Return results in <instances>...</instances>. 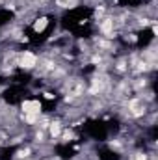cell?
<instances>
[{"mask_svg": "<svg viewBox=\"0 0 158 160\" xmlns=\"http://www.w3.org/2000/svg\"><path fill=\"white\" fill-rule=\"evenodd\" d=\"M21 108H22V114H34V116H41L43 104H41V101H37V99H26V101H22Z\"/></svg>", "mask_w": 158, "mask_h": 160, "instance_id": "obj_1", "label": "cell"}, {"mask_svg": "<svg viewBox=\"0 0 158 160\" xmlns=\"http://www.w3.org/2000/svg\"><path fill=\"white\" fill-rule=\"evenodd\" d=\"M19 65L22 67V69H34L36 65H37V54H34V52H30V50H24L22 54H21V58H19Z\"/></svg>", "mask_w": 158, "mask_h": 160, "instance_id": "obj_2", "label": "cell"}, {"mask_svg": "<svg viewBox=\"0 0 158 160\" xmlns=\"http://www.w3.org/2000/svg\"><path fill=\"white\" fill-rule=\"evenodd\" d=\"M99 30L104 38H114V19H110V17L102 19L99 24Z\"/></svg>", "mask_w": 158, "mask_h": 160, "instance_id": "obj_3", "label": "cell"}, {"mask_svg": "<svg viewBox=\"0 0 158 160\" xmlns=\"http://www.w3.org/2000/svg\"><path fill=\"white\" fill-rule=\"evenodd\" d=\"M48 26V19L47 17H39V19H36L34 21V32L36 34H41V32H45V28Z\"/></svg>", "mask_w": 158, "mask_h": 160, "instance_id": "obj_4", "label": "cell"}, {"mask_svg": "<svg viewBox=\"0 0 158 160\" xmlns=\"http://www.w3.org/2000/svg\"><path fill=\"white\" fill-rule=\"evenodd\" d=\"M48 132H50L52 138H60V134H62V123H58V121L48 123Z\"/></svg>", "mask_w": 158, "mask_h": 160, "instance_id": "obj_5", "label": "cell"}, {"mask_svg": "<svg viewBox=\"0 0 158 160\" xmlns=\"http://www.w3.org/2000/svg\"><path fill=\"white\" fill-rule=\"evenodd\" d=\"M24 121H26L28 125H36V123L39 121V116H34V114H24Z\"/></svg>", "mask_w": 158, "mask_h": 160, "instance_id": "obj_6", "label": "cell"}, {"mask_svg": "<svg viewBox=\"0 0 158 160\" xmlns=\"http://www.w3.org/2000/svg\"><path fill=\"white\" fill-rule=\"evenodd\" d=\"M132 160H147V155H143V153H136Z\"/></svg>", "mask_w": 158, "mask_h": 160, "instance_id": "obj_7", "label": "cell"}]
</instances>
